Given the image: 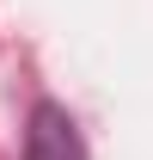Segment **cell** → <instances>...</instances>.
I'll return each instance as SVG.
<instances>
[{
    "label": "cell",
    "instance_id": "cell-1",
    "mask_svg": "<svg viewBox=\"0 0 153 160\" xmlns=\"http://www.w3.org/2000/svg\"><path fill=\"white\" fill-rule=\"evenodd\" d=\"M25 160H86L80 123L67 117L55 99L31 105V123H25Z\"/></svg>",
    "mask_w": 153,
    "mask_h": 160
}]
</instances>
